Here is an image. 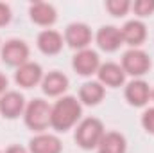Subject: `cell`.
<instances>
[{
  "label": "cell",
  "instance_id": "cell-8",
  "mask_svg": "<svg viewBox=\"0 0 154 153\" xmlns=\"http://www.w3.org/2000/svg\"><path fill=\"white\" fill-rule=\"evenodd\" d=\"M23 112V97L18 92H7L0 97V114L7 119H16Z\"/></svg>",
  "mask_w": 154,
  "mask_h": 153
},
{
  "label": "cell",
  "instance_id": "cell-15",
  "mask_svg": "<svg viewBox=\"0 0 154 153\" xmlns=\"http://www.w3.org/2000/svg\"><path fill=\"white\" fill-rule=\"evenodd\" d=\"M31 18L38 25H52L56 22V9L50 4L34 2L31 5Z\"/></svg>",
  "mask_w": 154,
  "mask_h": 153
},
{
  "label": "cell",
  "instance_id": "cell-4",
  "mask_svg": "<svg viewBox=\"0 0 154 153\" xmlns=\"http://www.w3.org/2000/svg\"><path fill=\"white\" fill-rule=\"evenodd\" d=\"M149 67H151V60L143 50L133 49L124 54V60H122L124 72H127L131 76H142L149 70Z\"/></svg>",
  "mask_w": 154,
  "mask_h": 153
},
{
  "label": "cell",
  "instance_id": "cell-2",
  "mask_svg": "<svg viewBox=\"0 0 154 153\" xmlns=\"http://www.w3.org/2000/svg\"><path fill=\"white\" fill-rule=\"evenodd\" d=\"M104 137V126L99 119L95 117H90V119H84L79 126H77L75 132V141L77 144L84 150H91L95 146H99L100 139Z\"/></svg>",
  "mask_w": 154,
  "mask_h": 153
},
{
  "label": "cell",
  "instance_id": "cell-6",
  "mask_svg": "<svg viewBox=\"0 0 154 153\" xmlns=\"http://www.w3.org/2000/svg\"><path fill=\"white\" fill-rule=\"evenodd\" d=\"M72 65H74V69L81 76H90V74L97 72L99 67H100L97 52H93L90 49H82L81 52H77L75 56H74V63Z\"/></svg>",
  "mask_w": 154,
  "mask_h": 153
},
{
  "label": "cell",
  "instance_id": "cell-11",
  "mask_svg": "<svg viewBox=\"0 0 154 153\" xmlns=\"http://www.w3.org/2000/svg\"><path fill=\"white\" fill-rule=\"evenodd\" d=\"M31 153H61V141L56 135H47L41 133L34 137L31 142Z\"/></svg>",
  "mask_w": 154,
  "mask_h": 153
},
{
  "label": "cell",
  "instance_id": "cell-22",
  "mask_svg": "<svg viewBox=\"0 0 154 153\" xmlns=\"http://www.w3.org/2000/svg\"><path fill=\"white\" fill-rule=\"evenodd\" d=\"M142 124L149 133H154V108H149L142 115Z\"/></svg>",
  "mask_w": 154,
  "mask_h": 153
},
{
  "label": "cell",
  "instance_id": "cell-12",
  "mask_svg": "<svg viewBox=\"0 0 154 153\" xmlns=\"http://www.w3.org/2000/svg\"><path fill=\"white\" fill-rule=\"evenodd\" d=\"M125 97L131 105L134 106H143L149 97H151V90H149V85L145 81H133L127 85L125 88Z\"/></svg>",
  "mask_w": 154,
  "mask_h": 153
},
{
  "label": "cell",
  "instance_id": "cell-14",
  "mask_svg": "<svg viewBox=\"0 0 154 153\" xmlns=\"http://www.w3.org/2000/svg\"><path fill=\"white\" fill-rule=\"evenodd\" d=\"M97 43L100 45V49L111 52V50H116L120 45H122V33L116 29V27H102L97 34Z\"/></svg>",
  "mask_w": 154,
  "mask_h": 153
},
{
  "label": "cell",
  "instance_id": "cell-10",
  "mask_svg": "<svg viewBox=\"0 0 154 153\" xmlns=\"http://www.w3.org/2000/svg\"><path fill=\"white\" fill-rule=\"evenodd\" d=\"M99 79H100V85H108V86H120L124 83V77L125 72L120 65L116 63H104L99 67Z\"/></svg>",
  "mask_w": 154,
  "mask_h": 153
},
{
  "label": "cell",
  "instance_id": "cell-9",
  "mask_svg": "<svg viewBox=\"0 0 154 153\" xmlns=\"http://www.w3.org/2000/svg\"><path fill=\"white\" fill-rule=\"evenodd\" d=\"M14 77H16V83H18L20 86L31 88V86H34L39 79H41V67H39L38 63L27 61V63H23L22 67H18Z\"/></svg>",
  "mask_w": 154,
  "mask_h": 153
},
{
  "label": "cell",
  "instance_id": "cell-25",
  "mask_svg": "<svg viewBox=\"0 0 154 153\" xmlns=\"http://www.w3.org/2000/svg\"><path fill=\"white\" fill-rule=\"evenodd\" d=\"M5 86H7V77L0 74V94H2L4 90H5Z\"/></svg>",
  "mask_w": 154,
  "mask_h": 153
},
{
  "label": "cell",
  "instance_id": "cell-24",
  "mask_svg": "<svg viewBox=\"0 0 154 153\" xmlns=\"http://www.w3.org/2000/svg\"><path fill=\"white\" fill-rule=\"evenodd\" d=\"M5 153H27V150H25V148H22V146H11Z\"/></svg>",
  "mask_w": 154,
  "mask_h": 153
},
{
  "label": "cell",
  "instance_id": "cell-17",
  "mask_svg": "<svg viewBox=\"0 0 154 153\" xmlns=\"http://www.w3.org/2000/svg\"><path fill=\"white\" fill-rule=\"evenodd\" d=\"M68 79L61 72H50L48 76L43 77V92L48 96H59L66 90Z\"/></svg>",
  "mask_w": 154,
  "mask_h": 153
},
{
  "label": "cell",
  "instance_id": "cell-26",
  "mask_svg": "<svg viewBox=\"0 0 154 153\" xmlns=\"http://www.w3.org/2000/svg\"><path fill=\"white\" fill-rule=\"evenodd\" d=\"M152 99H154V92H152Z\"/></svg>",
  "mask_w": 154,
  "mask_h": 153
},
{
  "label": "cell",
  "instance_id": "cell-5",
  "mask_svg": "<svg viewBox=\"0 0 154 153\" xmlns=\"http://www.w3.org/2000/svg\"><path fill=\"white\" fill-rule=\"evenodd\" d=\"M27 58H29V47L20 40H11L2 49V60L9 65L22 67L23 63H27Z\"/></svg>",
  "mask_w": 154,
  "mask_h": 153
},
{
  "label": "cell",
  "instance_id": "cell-21",
  "mask_svg": "<svg viewBox=\"0 0 154 153\" xmlns=\"http://www.w3.org/2000/svg\"><path fill=\"white\" fill-rule=\"evenodd\" d=\"M133 9L140 16H149L154 11V0H138V2H134Z\"/></svg>",
  "mask_w": 154,
  "mask_h": 153
},
{
  "label": "cell",
  "instance_id": "cell-3",
  "mask_svg": "<svg viewBox=\"0 0 154 153\" xmlns=\"http://www.w3.org/2000/svg\"><path fill=\"white\" fill-rule=\"evenodd\" d=\"M50 115H52V108L48 106V103L43 99H34L25 110V124L31 130L43 132L50 124Z\"/></svg>",
  "mask_w": 154,
  "mask_h": 153
},
{
  "label": "cell",
  "instance_id": "cell-18",
  "mask_svg": "<svg viewBox=\"0 0 154 153\" xmlns=\"http://www.w3.org/2000/svg\"><path fill=\"white\" fill-rule=\"evenodd\" d=\"M99 153H125V139L120 133H104V137L99 142Z\"/></svg>",
  "mask_w": 154,
  "mask_h": 153
},
{
  "label": "cell",
  "instance_id": "cell-19",
  "mask_svg": "<svg viewBox=\"0 0 154 153\" xmlns=\"http://www.w3.org/2000/svg\"><path fill=\"white\" fill-rule=\"evenodd\" d=\"M79 97H81V101L86 103V105H97V103L104 97V86H102L99 81L84 83V85L81 86Z\"/></svg>",
  "mask_w": 154,
  "mask_h": 153
},
{
  "label": "cell",
  "instance_id": "cell-23",
  "mask_svg": "<svg viewBox=\"0 0 154 153\" xmlns=\"http://www.w3.org/2000/svg\"><path fill=\"white\" fill-rule=\"evenodd\" d=\"M11 20V9L5 4H0V25H5Z\"/></svg>",
  "mask_w": 154,
  "mask_h": 153
},
{
  "label": "cell",
  "instance_id": "cell-1",
  "mask_svg": "<svg viewBox=\"0 0 154 153\" xmlns=\"http://www.w3.org/2000/svg\"><path fill=\"white\" fill-rule=\"evenodd\" d=\"M79 117H81L79 101L72 96H66L54 105L52 115H50V124L59 132H66L68 128H72L75 124Z\"/></svg>",
  "mask_w": 154,
  "mask_h": 153
},
{
  "label": "cell",
  "instance_id": "cell-16",
  "mask_svg": "<svg viewBox=\"0 0 154 153\" xmlns=\"http://www.w3.org/2000/svg\"><path fill=\"white\" fill-rule=\"evenodd\" d=\"M38 47H39V50L45 52V54H57L61 50V47H63V38H61L59 33L47 29V31L39 33Z\"/></svg>",
  "mask_w": 154,
  "mask_h": 153
},
{
  "label": "cell",
  "instance_id": "cell-20",
  "mask_svg": "<svg viewBox=\"0 0 154 153\" xmlns=\"http://www.w3.org/2000/svg\"><path fill=\"white\" fill-rule=\"evenodd\" d=\"M106 7H108V11H109L113 16H124V15L127 13V9L131 7V4H129L127 0H109V2L106 4Z\"/></svg>",
  "mask_w": 154,
  "mask_h": 153
},
{
  "label": "cell",
  "instance_id": "cell-7",
  "mask_svg": "<svg viewBox=\"0 0 154 153\" xmlns=\"http://www.w3.org/2000/svg\"><path fill=\"white\" fill-rule=\"evenodd\" d=\"M66 43L74 49H84L90 40H91V31L86 24H72L68 25L66 33H65Z\"/></svg>",
  "mask_w": 154,
  "mask_h": 153
},
{
  "label": "cell",
  "instance_id": "cell-13",
  "mask_svg": "<svg viewBox=\"0 0 154 153\" xmlns=\"http://www.w3.org/2000/svg\"><path fill=\"white\" fill-rule=\"evenodd\" d=\"M120 33H122V41H125V43H129V45H140L143 40H145V34H147V31H145V25L142 24V22H138V20H131V22H127L122 29H120Z\"/></svg>",
  "mask_w": 154,
  "mask_h": 153
}]
</instances>
